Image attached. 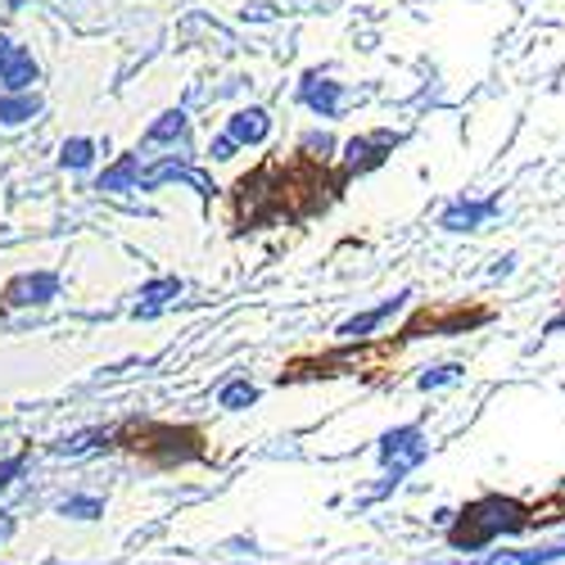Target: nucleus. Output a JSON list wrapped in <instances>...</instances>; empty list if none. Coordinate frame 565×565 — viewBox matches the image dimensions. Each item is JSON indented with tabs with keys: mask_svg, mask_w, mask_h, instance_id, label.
Segmentation results:
<instances>
[{
	"mask_svg": "<svg viewBox=\"0 0 565 565\" xmlns=\"http://www.w3.org/2000/svg\"><path fill=\"white\" fill-rule=\"evenodd\" d=\"M163 181H181V185H191V191H195L200 200H213V191H217V185H213L200 168L177 163V159H163V163H154V168L140 172V191H154V185H163Z\"/></svg>",
	"mask_w": 565,
	"mask_h": 565,
	"instance_id": "obj_7",
	"label": "nucleus"
},
{
	"mask_svg": "<svg viewBox=\"0 0 565 565\" xmlns=\"http://www.w3.org/2000/svg\"><path fill=\"white\" fill-rule=\"evenodd\" d=\"M172 299H181V280L177 276H163V280H150L146 290H140V299H136V317H154V312H163Z\"/></svg>",
	"mask_w": 565,
	"mask_h": 565,
	"instance_id": "obj_12",
	"label": "nucleus"
},
{
	"mask_svg": "<svg viewBox=\"0 0 565 565\" xmlns=\"http://www.w3.org/2000/svg\"><path fill=\"white\" fill-rule=\"evenodd\" d=\"M398 136L394 131H371V136H353L344 146V172H366L375 163H385V154H394Z\"/></svg>",
	"mask_w": 565,
	"mask_h": 565,
	"instance_id": "obj_8",
	"label": "nucleus"
},
{
	"mask_svg": "<svg viewBox=\"0 0 565 565\" xmlns=\"http://www.w3.org/2000/svg\"><path fill=\"white\" fill-rule=\"evenodd\" d=\"M217 403L231 407V412H241V407H254V403H258V390H254L249 381H231V385L217 394Z\"/></svg>",
	"mask_w": 565,
	"mask_h": 565,
	"instance_id": "obj_18",
	"label": "nucleus"
},
{
	"mask_svg": "<svg viewBox=\"0 0 565 565\" xmlns=\"http://www.w3.org/2000/svg\"><path fill=\"white\" fill-rule=\"evenodd\" d=\"M36 77H41V68H36L32 51H23L14 36H0V86L23 96V90H32Z\"/></svg>",
	"mask_w": 565,
	"mask_h": 565,
	"instance_id": "obj_6",
	"label": "nucleus"
},
{
	"mask_svg": "<svg viewBox=\"0 0 565 565\" xmlns=\"http://www.w3.org/2000/svg\"><path fill=\"white\" fill-rule=\"evenodd\" d=\"M375 457H381L385 484H381V489H371L366 502L394 493L416 466H426V457H430V439H426V430H420L416 420H407V426H394V430L381 435V444H375Z\"/></svg>",
	"mask_w": 565,
	"mask_h": 565,
	"instance_id": "obj_2",
	"label": "nucleus"
},
{
	"mask_svg": "<svg viewBox=\"0 0 565 565\" xmlns=\"http://www.w3.org/2000/svg\"><path fill=\"white\" fill-rule=\"evenodd\" d=\"M235 150H241V146H235V140H231V136H226V131H222V136H217V140H213V150H209V154H213V159H231V154H235Z\"/></svg>",
	"mask_w": 565,
	"mask_h": 565,
	"instance_id": "obj_20",
	"label": "nucleus"
},
{
	"mask_svg": "<svg viewBox=\"0 0 565 565\" xmlns=\"http://www.w3.org/2000/svg\"><path fill=\"white\" fill-rule=\"evenodd\" d=\"M466 381V366L461 362H439V366H426L416 375V390L420 394H435V390H448V385H461Z\"/></svg>",
	"mask_w": 565,
	"mask_h": 565,
	"instance_id": "obj_14",
	"label": "nucleus"
},
{
	"mask_svg": "<svg viewBox=\"0 0 565 565\" xmlns=\"http://www.w3.org/2000/svg\"><path fill=\"white\" fill-rule=\"evenodd\" d=\"M55 295H60V276L55 271H28V276H14L6 286V303H14V308L51 303Z\"/></svg>",
	"mask_w": 565,
	"mask_h": 565,
	"instance_id": "obj_9",
	"label": "nucleus"
},
{
	"mask_svg": "<svg viewBox=\"0 0 565 565\" xmlns=\"http://www.w3.org/2000/svg\"><path fill=\"white\" fill-rule=\"evenodd\" d=\"M498 213H502V200L498 195H457L439 213V226L452 231V235H466V231H484Z\"/></svg>",
	"mask_w": 565,
	"mask_h": 565,
	"instance_id": "obj_4",
	"label": "nucleus"
},
{
	"mask_svg": "<svg viewBox=\"0 0 565 565\" xmlns=\"http://www.w3.org/2000/svg\"><path fill=\"white\" fill-rule=\"evenodd\" d=\"M41 114V100L32 96V90H23V96H0V122H28Z\"/></svg>",
	"mask_w": 565,
	"mask_h": 565,
	"instance_id": "obj_16",
	"label": "nucleus"
},
{
	"mask_svg": "<svg viewBox=\"0 0 565 565\" xmlns=\"http://www.w3.org/2000/svg\"><path fill=\"white\" fill-rule=\"evenodd\" d=\"M461 565H565V530L552 539H539L530 547H493L476 561H461Z\"/></svg>",
	"mask_w": 565,
	"mask_h": 565,
	"instance_id": "obj_3",
	"label": "nucleus"
},
{
	"mask_svg": "<svg viewBox=\"0 0 565 565\" xmlns=\"http://www.w3.org/2000/svg\"><path fill=\"white\" fill-rule=\"evenodd\" d=\"M60 515H77V521H96V515H105V502H100V498H64V502H60Z\"/></svg>",
	"mask_w": 565,
	"mask_h": 565,
	"instance_id": "obj_19",
	"label": "nucleus"
},
{
	"mask_svg": "<svg viewBox=\"0 0 565 565\" xmlns=\"http://www.w3.org/2000/svg\"><path fill=\"white\" fill-rule=\"evenodd\" d=\"M498 267H493V276H511L515 271V254H502V258H493Z\"/></svg>",
	"mask_w": 565,
	"mask_h": 565,
	"instance_id": "obj_22",
	"label": "nucleus"
},
{
	"mask_svg": "<svg viewBox=\"0 0 565 565\" xmlns=\"http://www.w3.org/2000/svg\"><path fill=\"white\" fill-rule=\"evenodd\" d=\"M19 470H23V457H10V461H0V489H6L14 476H19Z\"/></svg>",
	"mask_w": 565,
	"mask_h": 565,
	"instance_id": "obj_21",
	"label": "nucleus"
},
{
	"mask_svg": "<svg viewBox=\"0 0 565 565\" xmlns=\"http://www.w3.org/2000/svg\"><path fill=\"white\" fill-rule=\"evenodd\" d=\"M299 100H303V109H312L317 118H340L353 96H349L344 82H331V77H321V73H303Z\"/></svg>",
	"mask_w": 565,
	"mask_h": 565,
	"instance_id": "obj_5",
	"label": "nucleus"
},
{
	"mask_svg": "<svg viewBox=\"0 0 565 565\" xmlns=\"http://www.w3.org/2000/svg\"><path fill=\"white\" fill-rule=\"evenodd\" d=\"M543 515L521 502V498H511V493H480L476 502H466L457 515H452V525H448V547L452 552H466V556H484L493 552L502 539H515V534H530L539 530Z\"/></svg>",
	"mask_w": 565,
	"mask_h": 565,
	"instance_id": "obj_1",
	"label": "nucleus"
},
{
	"mask_svg": "<svg viewBox=\"0 0 565 565\" xmlns=\"http://www.w3.org/2000/svg\"><path fill=\"white\" fill-rule=\"evenodd\" d=\"M60 163H64V168H73V172L90 168V163H96V140H86V136H77V140H64Z\"/></svg>",
	"mask_w": 565,
	"mask_h": 565,
	"instance_id": "obj_17",
	"label": "nucleus"
},
{
	"mask_svg": "<svg viewBox=\"0 0 565 565\" xmlns=\"http://www.w3.org/2000/svg\"><path fill=\"white\" fill-rule=\"evenodd\" d=\"M407 299H412V295H407V290H398L394 299H385V303H375V308H366V312L349 317L335 335H340V340H366L371 331H381V326H385L394 312H403V303H407Z\"/></svg>",
	"mask_w": 565,
	"mask_h": 565,
	"instance_id": "obj_10",
	"label": "nucleus"
},
{
	"mask_svg": "<svg viewBox=\"0 0 565 565\" xmlns=\"http://www.w3.org/2000/svg\"><path fill=\"white\" fill-rule=\"evenodd\" d=\"M185 114L181 109H168V114H159V122L146 131V146H172V140H185Z\"/></svg>",
	"mask_w": 565,
	"mask_h": 565,
	"instance_id": "obj_15",
	"label": "nucleus"
},
{
	"mask_svg": "<svg viewBox=\"0 0 565 565\" xmlns=\"http://www.w3.org/2000/svg\"><path fill=\"white\" fill-rule=\"evenodd\" d=\"M267 131H271V118H267V109H258V105L235 109V114L226 118V136L235 140V146H263Z\"/></svg>",
	"mask_w": 565,
	"mask_h": 565,
	"instance_id": "obj_11",
	"label": "nucleus"
},
{
	"mask_svg": "<svg viewBox=\"0 0 565 565\" xmlns=\"http://www.w3.org/2000/svg\"><path fill=\"white\" fill-rule=\"evenodd\" d=\"M140 159L136 154H122L105 177H100V191H140Z\"/></svg>",
	"mask_w": 565,
	"mask_h": 565,
	"instance_id": "obj_13",
	"label": "nucleus"
}]
</instances>
